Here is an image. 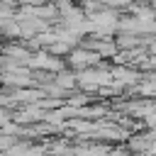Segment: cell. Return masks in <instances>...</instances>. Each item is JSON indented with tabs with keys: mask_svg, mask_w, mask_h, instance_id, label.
<instances>
[{
	"mask_svg": "<svg viewBox=\"0 0 156 156\" xmlns=\"http://www.w3.org/2000/svg\"><path fill=\"white\" fill-rule=\"evenodd\" d=\"M100 63V56L90 49H83V46H76L68 51V58H66V66L73 68V71H88V68H95Z\"/></svg>",
	"mask_w": 156,
	"mask_h": 156,
	"instance_id": "1",
	"label": "cell"
}]
</instances>
